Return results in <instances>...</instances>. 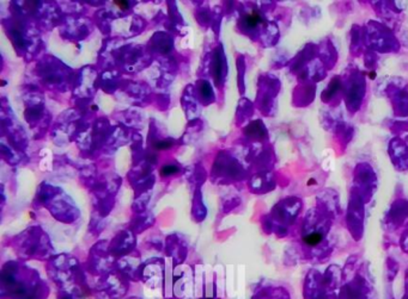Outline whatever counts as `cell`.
I'll use <instances>...</instances> for the list:
<instances>
[{
	"label": "cell",
	"mask_w": 408,
	"mask_h": 299,
	"mask_svg": "<svg viewBox=\"0 0 408 299\" xmlns=\"http://www.w3.org/2000/svg\"><path fill=\"white\" fill-rule=\"evenodd\" d=\"M115 4H117V6H120L122 10H125V8H127L129 6H130V4H129L127 1H115Z\"/></svg>",
	"instance_id": "obj_5"
},
{
	"label": "cell",
	"mask_w": 408,
	"mask_h": 299,
	"mask_svg": "<svg viewBox=\"0 0 408 299\" xmlns=\"http://www.w3.org/2000/svg\"><path fill=\"white\" fill-rule=\"evenodd\" d=\"M246 22L249 27H256V25L263 22V18L258 13H251L249 16H246Z\"/></svg>",
	"instance_id": "obj_2"
},
{
	"label": "cell",
	"mask_w": 408,
	"mask_h": 299,
	"mask_svg": "<svg viewBox=\"0 0 408 299\" xmlns=\"http://www.w3.org/2000/svg\"><path fill=\"white\" fill-rule=\"evenodd\" d=\"M303 241L308 246H316V244H319L322 241V235L319 234V232H312V234L305 236Z\"/></svg>",
	"instance_id": "obj_1"
},
{
	"label": "cell",
	"mask_w": 408,
	"mask_h": 299,
	"mask_svg": "<svg viewBox=\"0 0 408 299\" xmlns=\"http://www.w3.org/2000/svg\"><path fill=\"white\" fill-rule=\"evenodd\" d=\"M161 172H162V176H169L178 173V168L176 166H166V167L162 168Z\"/></svg>",
	"instance_id": "obj_3"
},
{
	"label": "cell",
	"mask_w": 408,
	"mask_h": 299,
	"mask_svg": "<svg viewBox=\"0 0 408 299\" xmlns=\"http://www.w3.org/2000/svg\"><path fill=\"white\" fill-rule=\"evenodd\" d=\"M209 91H210V88H209V85L206 84V88H204V92H205V93H209Z\"/></svg>",
	"instance_id": "obj_6"
},
{
	"label": "cell",
	"mask_w": 408,
	"mask_h": 299,
	"mask_svg": "<svg viewBox=\"0 0 408 299\" xmlns=\"http://www.w3.org/2000/svg\"><path fill=\"white\" fill-rule=\"evenodd\" d=\"M170 147H171V142H158L156 144V148L158 149H168Z\"/></svg>",
	"instance_id": "obj_4"
}]
</instances>
